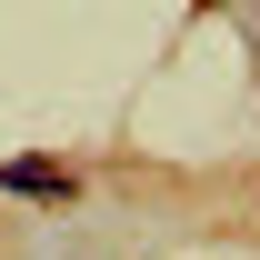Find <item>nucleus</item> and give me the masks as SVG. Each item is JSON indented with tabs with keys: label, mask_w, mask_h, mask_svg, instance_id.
Masks as SVG:
<instances>
[{
	"label": "nucleus",
	"mask_w": 260,
	"mask_h": 260,
	"mask_svg": "<svg viewBox=\"0 0 260 260\" xmlns=\"http://www.w3.org/2000/svg\"><path fill=\"white\" fill-rule=\"evenodd\" d=\"M0 180H10V190H30V200H50V190H70L60 170H40V160H10V170H0Z\"/></svg>",
	"instance_id": "obj_1"
}]
</instances>
